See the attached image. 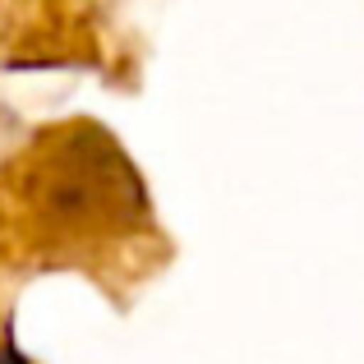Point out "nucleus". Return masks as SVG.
<instances>
[{
	"label": "nucleus",
	"instance_id": "f257e3e1",
	"mask_svg": "<svg viewBox=\"0 0 364 364\" xmlns=\"http://www.w3.org/2000/svg\"><path fill=\"white\" fill-rule=\"evenodd\" d=\"M0 364H23V360H18V355H14V350H5V360H0Z\"/></svg>",
	"mask_w": 364,
	"mask_h": 364
}]
</instances>
